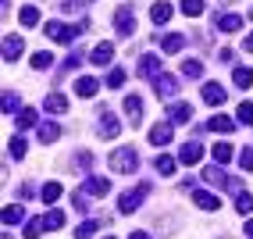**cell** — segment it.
Masks as SVG:
<instances>
[{
    "label": "cell",
    "instance_id": "cell-1",
    "mask_svg": "<svg viewBox=\"0 0 253 239\" xmlns=\"http://www.w3.org/2000/svg\"><path fill=\"white\" fill-rule=\"evenodd\" d=\"M86 29H89V22H79V25H64V22H46V25H43V32H46V36L54 40V43H64V47H68V43H75V36H82V32H86Z\"/></svg>",
    "mask_w": 253,
    "mask_h": 239
},
{
    "label": "cell",
    "instance_id": "cell-2",
    "mask_svg": "<svg viewBox=\"0 0 253 239\" xmlns=\"http://www.w3.org/2000/svg\"><path fill=\"white\" fill-rule=\"evenodd\" d=\"M111 168L118 175H132L139 168V150L136 146H122V150H114L111 153Z\"/></svg>",
    "mask_w": 253,
    "mask_h": 239
},
{
    "label": "cell",
    "instance_id": "cell-3",
    "mask_svg": "<svg viewBox=\"0 0 253 239\" xmlns=\"http://www.w3.org/2000/svg\"><path fill=\"white\" fill-rule=\"evenodd\" d=\"M146 193H150V186H146V182H139L136 190H128V193H122V196H118V211H122V214H136V211L143 207V200H146Z\"/></svg>",
    "mask_w": 253,
    "mask_h": 239
},
{
    "label": "cell",
    "instance_id": "cell-4",
    "mask_svg": "<svg viewBox=\"0 0 253 239\" xmlns=\"http://www.w3.org/2000/svg\"><path fill=\"white\" fill-rule=\"evenodd\" d=\"M114 32H118V36H125V40L136 32V11H132L128 4L118 7V14H114Z\"/></svg>",
    "mask_w": 253,
    "mask_h": 239
},
{
    "label": "cell",
    "instance_id": "cell-5",
    "mask_svg": "<svg viewBox=\"0 0 253 239\" xmlns=\"http://www.w3.org/2000/svg\"><path fill=\"white\" fill-rule=\"evenodd\" d=\"M178 86H182V82H178L171 72H164V75H157V79H154V93H157L161 100H171V96L178 93Z\"/></svg>",
    "mask_w": 253,
    "mask_h": 239
},
{
    "label": "cell",
    "instance_id": "cell-6",
    "mask_svg": "<svg viewBox=\"0 0 253 239\" xmlns=\"http://www.w3.org/2000/svg\"><path fill=\"white\" fill-rule=\"evenodd\" d=\"M200 93H204V104L207 107H221L225 100H228V93H225L221 82H204V90H200Z\"/></svg>",
    "mask_w": 253,
    "mask_h": 239
},
{
    "label": "cell",
    "instance_id": "cell-7",
    "mask_svg": "<svg viewBox=\"0 0 253 239\" xmlns=\"http://www.w3.org/2000/svg\"><path fill=\"white\" fill-rule=\"evenodd\" d=\"M178 161H182V164H200V161H204V143H200V140L182 143V150H178Z\"/></svg>",
    "mask_w": 253,
    "mask_h": 239
},
{
    "label": "cell",
    "instance_id": "cell-8",
    "mask_svg": "<svg viewBox=\"0 0 253 239\" xmlns=\"http://www.w3.org/2000/svg\"><path fill=\"white\" fill-rule=\"evenodd\" d=\"M96 132L104 136V140H114L118 132H122V122L111 114V111H100V122H96Z\"/></svg>",
    "mask_w": 253,
    "mask_h": 239
},
{
    "label": "cell",
    "instance_id": "cell-9",
    "mask_svg": "<svg viewBox=\"0 0 253 239\" xmlns=\"http://www.w3.org/2000/svg\"><path fill=\"white\" fill-rule=\"evenodd\" d=\"M136 72H139L143 79H150V82H154L157 75H164V72H161V57H157V54H143V57H139V68H136Z\"/></svg>",
    "mask_w": 253,
    "mask_h": 239
},
{
    "label": "cell",
    "instance_id": "cell-10",
    "mask_svg": "<svg viewBox=\"0 0 253 239\" xmlns=\"http://www.w3.org/2000/svg\"><path fill=\"white\" fill-rule=\"evenodd\" d=\"M171 136H175V125H171V122H157L154 129H150V143H154V146H164V143H171Z\"/></svg>",
    "mask_w": 253,
    "mask_h": 239
},
{
    "label": "cell",
    "instance_id": "cell-11",
    "mask_svg": "<svg viewBox=\"0 0 253 239\" xmlns=\"http://www.w3.org/2000/svg\"><path fill=\"white\" fill-rule=\"evenodd\" d=\"M22 50H25V40H22V36H4V61H7V64L18 61Z\"/></svg>",
    "mask_w": 253,
    "mask_h": 239
},
{
    "label": "cell",
    "instance_id": "cell-12",
    "mask_svg": "<svg viewBox=\"0 0 253 239\" xmlns=\"http://www.w3.org/2000/svg\"><path fill=\"white\" fill-rule=\"evenodd\" d=\"M171 14H175V4H168V0H157V4L150 7V22H154V25H164V22H171Z\"/></svg>",
    "mask_w": 253,
    "mask_h": 239
},
{
    "label": "cell",
    "instance_id": "cell-13",
    "mask_svg": "<svg viewBox=\"0 0 253 239\" xmlns=\"http://www.w3.org/2000/svg\"><path fill=\"white\" fill-rule=\"evenodd\" d=\"M82 190H86L89 196H107V193H111V179H100V175H89L86 182H82Z\"/></svg>",
    "mask_w": 253,
    "mask_h": 239
},
{
    "label": "cell",
    "instance_id": "cell-14",
    "mask_svg": "<svg viewBox=\"0 0 253 239\" xmlns=\"http://www.w3.org/2000/svg\"><path fill=\"white\" fill-rule=\"evenodd\" d=\"M75 93H79L82 100H93V96L100 93V82H96L93 75H82V79H75Z\"/></svg>",
    "mask_w": 253,
    "mask_h": 239
},
{
    "label": "cell",
    "instance_id": "cell-15",
    "mask_svg": "<svg viewBox=\"0 0 253 239\" xmlns=\"http://www.w3.org/2000/svg\"><path fill=\"white\" fill-rule=\"evenodd\" d=\"M32 125H40L36 107H22L18 114H14V129H18V132H25V129H32Z\"/></svg>",
    "mask_w": 253,
    "mask_h": 239
},
{
    "label": "cell",
    "instance_id": "cell-16",
    "mask_svg": "<svg viewBox=\"0 0 253 239\" xmlns=\"http://www.w3.org/2000/svg\"><path fill=\"white\" fill-rule=\"evenodd\" d=\"M111 57H114V43H111V40L96 43V47H93V54H89V61H93V64H107Z\"/></svg>",
    "mask_w": 253,
    "mask_h": 239
},
{
    "label": "cell",
    "instance_id": "cell-17",
    "mask_svg": "<svg viewBox=\"0 0 253 239\" xmlns=\"http://www.w3.org/2000/svg\"><path fill=\"white\" fill-rule=\"evenodd\" d=\"M36 136H40V143H54V140H61V122H40Z\"/></svg>",
    "mask_w": 253,
    "mask_h": 239
},
{
    "label": "cell",
    "instance_id": "cell-18",
    "mask_svg": "<svg viewBox=\"0 0 253 239\" xmlns=\"http://www.w3.org/2000/svg\"><path fill=\"white\" fill-rule=\"evenodd\" d=\"M43 107H46L50 114H64V111H68V96H64V93H46Z\"/></svg>",
    "mask_w": 253,
    "mask_h": 239
},
{
    "label": "cell",
    "instance_id": "cell-19",
    "mask_svg": "<svg viewBox=\"0 0 253 239\" xmlns=\"http://www.w3.org/2000/svg\"><path fill=\"white\" fill-rule=\"evenodd\" d=\"M125 114H128V125H139L143 122V100L139 96H125Z\"/></svg>",
    "mask_w": 253,
    "mask_h": 239
},
{
    "label": "cell",
    "instance_id": "cell-20",
    "mask_svg": "<svg viewBox=\"0 0 253 239\" xmlns=\"http://www.w3.org/2000/svg\"><path fill=\"white\" fill-rule=\"evenodd\" d=\"M189 118H193L189 104H171V107H168V122H171V125H182V122H189Z\"/></svg>",
    "mask_w": 253,
    "mask_h": 239
},
{
    "label": "cell",
    "instance_id": "cell-21",
    "mask_svg": "<svg viewBox=\"0 0 253 239\" xmlns=\"http://www.w3.org/2000/svg\"><path fill=\"white\" fill-rule=\"evenodd\" d=\"M193 200H196V207H204V211H217V207H221V200H217L214 193H207V190H193Z\"/></svg>",
    "mask_w": 253,
    "mask_h": 239
},
{
    "label": "cell",
    "instance_id": "cell-22",
    "mask_svg": "<svg viewBox=\"0 0 253 239\" xmlns=\"http://www.w3.org/2000/svg\"><path fill=\"white\" fill-rule=\"evenodd\" d=\"M161 47H164V54H178V50H185V36H182V32L161 36Z\"/></svg>",
    "mask_w": 253,
    "mask_h": 239
},
{
    "label": "cell",
    "instance_id": "cell-23",
    "mask_svg": "<svg viewBox=\"0 0 253 239\" xmlns=\"http://www.w3.org/2000/svg\"><path fill=\"white\" fill-rule=\"evenodd\" d=\"M204 182H211V186H221V190H228V175L221 172V168H204Z\"/></svg>",
    "mask_w": 253,
    "mask_h": 239
},
{
    "label": "cell",
    "instance_id": "cell-24",
    "mask_svg": "<svg viewBox=\"0 0 253 239\" xmlns=\"http://www.w3.org/2000/svg\"><path fill=\"white\" fill-rule=\"evenodd\" d=\"M217 29H221V32H239L243 18H239V14H217Z\"/></svg>",
    "mask_w": 253,
    "mask_h": 239
},
{
    "label": "cell",
    "instance_id": "cell-25",
    "mask_svg": "<svg viewBox=\"0 0 253 239\" xmlns=\"http://www.w3.org/2000/svg\"><path fill=\"white\" fill-rule=\"evenodd\" d=\"M11 225H25V207H18V203L4 211V229H11Z\"/></svg>",
    "mask_w": 253,
    "mask_h": 239
},
{
    "label": "cell",
    "instance_id": "cell-26",
    "mask_svg": "<svg viewBox=\"0 0 253 239\" xmlns=\"http://www.w3.org/2000/svg\"><path fill=\"white\" fill-rule=\"evenodd\" d=\"M207 129H211V132H232V129H235V122H232L228 114H214L211 122H207Z\"/></svg>",
    "mask_w": 253,
    "mask_h": 239
},
{
    "label": "cell",
    "instance_id": "cell-27",
    "mask_svg": "<svg viewBox=\"0 0 253 239\" xmlns=\"http://www.w3.org/2000/svg\"><path fill=\"white\" fill-rule=\"evenodd\" d=\"M211 153H214V161H217V164H228L235 150H232V143H225V140H221V143H214V146H211Z\"/></svg>",
    "mask_w": 253,
    "mask_h": 239
},
{
    "label": "cell",
    "instance_id": "cell-28",
    "mask_svg": "<svg viewBox=\"0 0 253 239\" xmlns=\"http://www.w3.org/2000/svg\"><path fill=\"white\" fill-rule=\"evenodd\" d=\"M232 82H235L239 90H250V86H253V68H235V72H232Z\"/></svg>",
    "mask_w": 253,
    "mask_h": 239
},
{
    "label": "cell",
    "instance_id": "cell-29",
    "mask_svg": "<svg viewBox=\"0 0 253 239\" xmlns=\"http://www.w3.org/2000/svg\"><path fill=\"white\" fill-rule=\"evenodd\" d=\"M182 161H175V157H168V153H161V157L154 161V168H157V172L161 175H175V168H178Z\"/></svg>",
    "mask_w": 253,
    "mask_h": 239
},
{
    "label": "cell",
    "instance_id": "cell-30",
    "mask_svg": "<svg viewBox=\"0 0 253 239\" xmlns=\"http://www.w3.org/2000/svg\"><path fill=\"white\" fill-rule=\"evenodd\" d=\"M43 229H46V221H43V218H29L25 225H22V236H25V239H36Z\"/></svg>",
    "mask_w": 253,
    "mask_h": 239
},
{
    "label": "cell",
    "instance_id": "cell-31",
    "mask_svg": "<svg viewBox=\"0 0 253 239\" xmlns=\"http://www.w3.org/2000/svg\"><path fill=\"white\" fill-rule=\"evenodd\" d=\"M40 200L43 203H57L61 200V182H46L43 190H40Z\"/></svg>",
    "mask_w": 253,
    "mask_h": 239
},
{
    "label": "cell",
    "instance_id": "cell-32",
    "mask_svg": "<svg viewBox=\"0 0 253 239\" xmlns=\"http://www.w3.org/2000/svg\"><path fill=\"white\" fill-rule=\"evenodd\" d=\"M182 14H189V18H200V14H204L207 11V4H204V0H182Z\"/></svg>",
    "mask_w": 253,
    "mask_h": 239
},
{
    "label": "cell",
    "instance_id": "cell-33",
    "mask_svg": "<svg viewBox=\"0 0 253 239\" xmlns=\"http://www.w3.org/2000/svg\"><path fill=\"white\" fill-rule=\"evenodd\" d=\"M0 107H4V114H18V111H22V96H18V93H4Z\"/></svg>",
    "mask_w": 253,
    "mask_h": 239
},
{
    "label": "cell",
    "instance_id": "cell-34",
    "mask_svg": "<svg viewBox=\"0 0 253 239\" xmlns=\"http://www.w3.org/2000/svg\"><path fill=\"white\" fill-rule=\"evenodd\" d=\"M182 72H185V79H200V75H204V61H196V57L182 61Z\"/></svg>",
    "mask_w": 253,
    "mask_h": 239
},
{
    "label": "cell",
    "instance_id": "cell-35",
    "mask_svg": "<svg viewBox=\"0 0 253 239\" xmlns=\"http://www.w3.org/2000/svg\"><path fill=\"white\" fill-rule=\"evenodd\" d=\"M7 150H11V157H14V161H22V157H25V150H29V143L22 140V136H11Z\"/></svg>",
    "mask_w": 253,
    "mask_h": 239
},
{
    "label": "cell",
    "instance_id": "cell-36",
    "mask_svg": "<svg viewBox=\"0 0 253 239\" xmlns=\"http://www.w3.org/2000/svg\"><path fill=\"white\" fill-rule=\"evenodd\" d=\"M18 22H22V25H40V7H32V4L22 7V11H18Z\"/></svg>",
    "mask_w": 253,
    "mask_h": 239
},
{
    "label": "cell",
    "instance_id": "cell-37",
    "mask_svg": "<svg viewBox=\"0 0 253 239\" xmlns=\"http://www.w3.org/2000/svg\"><path fill=\"white\" fill-rule=\"evenodd\" d=\"M43 221H46V229H50V232L64 229V214H61V211H46V214H43Z\"/></svg>",
    "mask_w": 253,
    "mask_h": 239
},
{
    "label": "cell",
    "instance_id": "cell-38",
    "mask_svg": "<svg viewBox=\"0 0 253 239\" xmlns=\"http://www.w3.org/2000/svg\"><path fill=\"white\" fill-rule=\"evenodd\" d=\"M50 64H54V57H50L46 50H40V54H32V68H36V72H46Z\"/></svg>",
    "mask_w": 253,
    "mask_h": 239
},
{
    "label": "cell",
    "instance_id": "cell-39",
    "mask_svg": "<svg viewBox=\"0 0 253 239\" xmlns=\"http://www.w3.org/2000/svg\"><path fill=\"white\" fill-rule=\"evenodd\" d=\"M235 211H239V214H250V211H253V196H250V193H239V196H235Z\"/></svg>",
    "mask_w": 253,
    "mask_h": 239
},
{
    "label": "cell",
    "instance_id": "cell-40",
    "mask_svg": "<svg viewBox=\"0 0 253 239\" xmlns=\"http://www.w3.org/2000/svg\"><path fill=\"white\" fill-rule=\"evenodd\" d=\"M96 229H100V225H96V221H93V218H89V221H82V225L75 229V239H89V236H93Z\"/></svg>",
    "mask_w": 253,
    "mask_h": 239
},
{
    "label": "cell",
    "instance_id": "cell-41",
    "mask_svg": "<svg viewBox=\"0 0 253 239\" xmlns=\"http://www.w3.org/2000/svg\"><path fill=\"white\" fill-rule=\"evenodd\" d=\"M235 118H239L243 125H253V104H239L235 107Z\"/></svg>",
    "mask_w": 253,
    "mask_h": 239
},
{
    "label": "cell",
    "instance_id": "cell-42",
    "mask_svg": "<svg viewBox=\"0 0 253 239\" xmlns=\"http://www.w3.org/2000/svg\"><path fill=\"white\" fill-rule=\"evenodd\" d=\"M72 203H75V211H89V193H86V190H79V193L72 196Z\"/></svg>",
    "mask_w": 253,
    "mask_h": 239
},
{
    "label": "cell",
    "instance_id": "cell-43",
    "mask_svg": "<svg viewBox=\"0 0 253 239\" xmlns=\"http://www.w3.org/2000/svg\"><path fill=\"white\" fill-rule=\"evenodd\" d=\"M239 168H243V172H253V146H246L239 153Z\"/></svg>",
    "mask_w": 253,
    "mask_h": 239
},
{
    "label": "cell",
    "instance_id": "cell-44",
    "mask_svg": "<svg viewBox=\"0 0 253 239\" xmlns=\"http://www.w3.org/2000/svg\"><path fill=\"white\" fill-rule=\"evenodd\" d=\"M107 86H111V90H118V86H125V72H122V68H114V72L107 75Z\"/></svg>",
    "mask_w": 253,
    "mask_h": 239
},
{
    "label": "cell",
    "instance_id": "cell-45",
    "mask_svg": "<svg viewBox=\"0 0 253 239\" xmlns=\"http://www.w3.org/2000/svg\"><path fill=\"white\" fill-rule=\"evenodd\" d=\"M217 57H221L225 64H235V50L232 47H221V50H217Z\"/></svg>",
    "mask_w": 253,
    "mask_h": 239
},
{
    "label": "cell",
    "instance_id": "cell-46",
    "mask_svg": "<svg viewBox=\"0 0 253 239\" xmlns=\"http://www.w3.org/2000/svg\"><path fill=\"white\" fill-rule=\"evenodd\" d=\"M75 164H79V168H93V153H79Z\"/></svg>",
    "mask_w": 253,
    "mask_h": 239
},
{
    "label": "cell",
    "instance_id": "cell-47",
    "mask_svg": "<svg viewBox=\"0 0 253 239\" xmlns=\"http://www.w3.org/2000/svg\"><path fill=\"white\" fill-rule=\"evenodd\" d=\"M128 239H154V236H150V232H143V229H136V232H132Z\"/></svg>",
    "mask_w": 253,
    "mask_h": 239
},
{
    "label": "cell",
    "instance_id": "cell-48",
    "mask_svg": "<svg viewBox=\"0 0 253 239\" xmlns=\"http://www.w3.org/2000/svg\"><path fill=\"white\" fill-rule=\"evenodd\" d=\"M243 50H250V54H253V32H250V36L243 40Z\"/></svg>",
    "mask_w": 253,
    "mask_h": 239
},
{
    "label": "cell",
    "instance_id": "cell-49",
    "mask_svg": "<svg viewBox=\"0 0 253 239\" xmlns=\"http://www.w3.org/2000/svg\"><path fill=\"white\" fill-rule=\"evenodd\" d=\"M246 236H250V239H253V218H250V221H246Z\"/></svg>",
    "mask_w": 253,
    "mask_h": 239
},
{
    "label": "cell",
    "instance_id": "cell-50",
    "mask_svg": "<svg viewBox=\"0 0 253 239\" xmlns=\"http://www.w3.org/2000/svg\"><path fill=\"white\" fill-rule=\"evenodd\" d=\"M7 4H11V0H0V7H7Z\"/></svg>",
    "mask_w": 253,
    "mask_h": 239
},
{
    "label": "cell",
    "instance_id": "cell-51",
    "mask_svg": "<svg viewBox=\"0 0 253 239\" xmlns=\"http://www.w3.org/2000/svg\"><path fill=\"white\" fill-rule=\"evenodd\" d=\"M104 239H118V236H104Z\"/></svg>",
    "mask_w": 253,
    "mask_h": 239
},
{
    "label": "cell",
    "instance_id": "cell-52",
    "mask_svg": "<svg viewBox=\"0 0 253 239\" xmlns=\"http://www.w3.org/2000/svg\"><path fill=\"white\" fill-rule=\"evenodd\" d=\"M250 18H253V7H250Z\"/></svg>",
    "mask_w": 253,
    "mask_h": 239
}]
</instances>
